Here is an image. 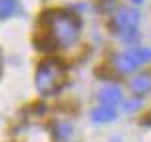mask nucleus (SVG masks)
<instances>
[{
  "label": "nucleus",
  "mask_w": 151,
  "mask_h": 142,
  "mask_svg": "<svg viewBox=\"0 0 151 142\" xmlns=\"http://www.w3.org/2000/svg\"><path fill=\"white\" fill-rule=\"evenodd\" d=\"M124 54L131 59V63L137 66V68L151 61V48L149 46H133L129 50H125Z\"/></svg>",
  "instance_id": "nucleus-6"
},
{
  "label": "nucleus",
  "mask_w": 151,
  "mask_h": 142,
  "mask_svg": "<svg viewBox=\"0 0 151 142\" xmlns=\"http://www.w3.org/2000/svg\"><path fill=\"white\" fill-rule=\"evenodd\" d=\"M127 113H134L137 109H140V98L137 100H129V102H125V107H124Z\"/></svg>",
  "instance_id": "nucleus-11"
},
{
  "label": "nucleus",
  "mask_w": 151,
  "mask_h": 142,
  "mask_svg": "<svg viewBox=\"0 0 151 142\" xmlns=\"http://www.w3.org/2000/svg\"><path fill=\"white\" fill-rule=\"evenodd\" d=\"M74 135V128L68 122H55L54 124V137L57 142H66Z\"/></svg>",
  "instance_id": "nucleus-8"
},
{
  "label": "nucleus",
  "mask_w": 151,
  "mask_h": 142,
  "mask_svg": "<svg viewBox=\"0 0 151 142\" xmlns=\"http://www.w3.org/2000/svg\"><path fill=\"white\" fill-rule=\"evenodd\" d=\"M66 83V66L61 59H46L37 66L35 87L42 96L57 94Z\"/></svg>",
  "instance_id": "nucleus-2"
},
{
  "label": "nucleus",
  "mask_w": 151,
  "mask_h": 142,
  "mask_svg": "<svg viewBox=\"0 0 151 142\" xmlns=\"http://www.w3.org/2000/svg\"><path fill=\"white\" fill-rule=\"evenodd\" d=\"M98 100H100L101 105L114 107L122 102V91H120V87H116V85H105V87H101V91L98 92Z\"/></svg>",
  "instance_id": "nucleus-4"
},
{
  "label": "nucleus",
  "mask_w": 151,
  "mask_h": 142,
  "mask_svg": "<svg viewBox=\"0 0 151 142\" xmlns=\"http://www.w3.org/2000/svg\"><path fill=\"white\" fill-rule=\"evenodd\" d=\"M90 118L96 124H109L116 118V107H109V105H98L96 109H92Z\"/></svg>",
  "instance_id": "nucleus-7"
},
{
  "label": "nucleus",
  "mask_w": 151,
  "mask_h": 142,
  "mask_svg": "<svg viewBox=\"0 0 151 142\" xmlns=\"http://www.w3.org/2000/svg\"><path fill=\"white\" fill-rule=\"evenodd\" d=\"M129 87H131V92L134 96H146L147 92H151V74H138L129 81Z\"/></svg>",
  "instance_id": "nucleus-5"
},
{
  "label": "nucleus",
  "mask_w": 151,
  "mask_h": 142,
  "mask_svg": "<svg viewBox=\"0 0 151 142\" xmlns=\"http://www.w3.org/2000/svg\"><path fill=\"white\" fill-rule=\"evenodd\" d=\"M112 65H114V68H116L118 72H122V74H131V72L137 70V66L131 63V59L127 57L124 52L112 57Z\"/></svg>",
  "instance_id": "nucleus-9"
},
{
  "label": "nucleus",
  "mask_w": 151,
  "mask_h": 142,
  "mask_svg": "<svg viewBox=\"0 0 151 142\" xmlns=\"http://www.w3.org/2000/svg\"><path fill=\"white\" fill-rule=\"evenodd\" d=\"M114 2H116V0H105V6H101V9L107 11V9H111V7H114V6H116Z\"/></svg>",
  "instance_id": "nucleus-12"
},
{
  "label": "nucleus",
  "mask_w": 151,
  "mask_h": 142,
  "mask_svg": "<svg viewBox=\"0 0 151 142\" xmlns=\"http://www.w3.org/2000/svg\"><path fill=\"white\" fill-rule=\"evenodd\" d=\"M133 2H137V4H140V2H142V0H133Z\"/></svg>",
  "instance_id": "nucleus-13"
},
{
  "label": "nucleus",
  "mask_w": 151,
  "mask_h": 142,
  "mask_svg": "<svg viewBox=\"0 0 151 142\" xmlns=\"http://www.w3.org/2000/svg\"><path fill=\"white\" fill-rule=\"evenodd\" d=\"M15 11H17V0H0V20L11 17Z\"/></svg>",
  "instance_id": "nucleus-10"
},
{
  "label": "nucleus",
  "mask_w": 151,
  "mask_h": 142,
  "mask_svg": "<svg viewBox=\"0 0 151 142\" xmlns=\"http://www.w3.org/2000/svg\"><path fill=\"white\" fill-rule=\"evenodd\" d=\"M46 26V33L52 37L57 46H72L79 39L81 33V19L72 11L66 9H52L42 17Z\"/></svg>",
  "instance_id": "nucleus-1"
},
{
  "label": "nucleus",
  "mask_w": 151,
  "mask_h": 142,
  "mask_svg": "<svg viewBox=\"0 0 151 142\" xmlns=\"http://www.w3.org/2000/svg\"><path fill=\"white\" fill-rule=\"evenodd\" d=\"M138 22H140V13L137 7H131V6H122L112 17V24L116 28V33L127 32V30H137Z\"/></svg>",
  "instance_id": "nucleus-3"
}]
</instances>
